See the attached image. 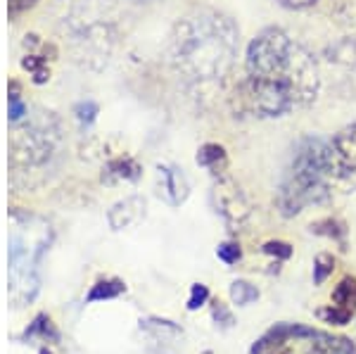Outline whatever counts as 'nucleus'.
<instances>
[{
    "instance_id": "7",
    "label": "nucleus",
    "mask_w": 356,
    "mask_h": 354,
    "mask_svg": "<svg viewBox=\"0 0 356 354\" xmlns=\"http://www.w3.org/2000/svg\"><path fill=\"white\" fill-rule=\"evenodd\" d=\"M140 330L145 333L154 354H178L183 345V330L166 319H145V321H140Z\"/></svg>"
},
{
    "instance_id": "12",
    "label": "nucleus",
    "mask_w": 356,
    "mask_h": 354,
    "mask_svg": "<svg viewBox=\"0 0 356 354\" xmlns=\"http://www.w3.org/2000/svg\"><path fill=\"white\" fill-rule=\"evenodd\" d=\"M126 290V285L122 281H117V278H107V281H97L93 288H90V293L86 295V302H100V300H114L119 298Z\"/></svg>"
},
{
    "instance_id": "13",
    "label": "nucleus",
    "mask_w": 356,
    "mask_h": 354,
    "mask_svg": "<svg viewBox=\"0 0 356 354\" xmlns=\"http://www.w3.org/2000/svg\"><path fill=\"white\" fill-rule=\"evenodd\" d=\"M24 338H41L43 342H57L60 340V333H57V328L53 326L50 316L38 314V316L31 321V326L24 330Z\"/></svg>"
},
{
    "instance_id": "5",
    "label": "nucleus",
    "mask_w": 356,
    "mask_h": 354,
    "mask_svg": "<svg viewBox=\"0 0 356 354\" xmlns=\"http://www.w3.org/2000/svg\"><path fill=\"white\" fill-rule=\"evenodd\" d=\"M252 354H356V347L340 335L280 323L257 340Z\"/></svg>"
},
{
    "instance_id": "4",
    "label": "nucleus",
    "mask_w": 356,
    "mask_h": 354,
    "mask_svg": "<svg viewBox=\"0 0 356 354\" xmlns=\"http://www.w3.org/2000/svg\"><path fill=\"white\" fill-rule=\"evenodd\" d=\"M50 245V226L36 216H15L8 252L10 302L19 309L36 300L41 290L38 264Z\"/></svg>"
},
{
    "instance_id": "18",
    "label": "nucleus",
    "mask_w": 356,
    "mask_h": 354,
    "mask_svg": "<svg viewBox=\"0 0 356 354\" xmlns=\"http://www.w3.org/2000/svg\"><path fill=\"white\" fill-rule=\"evenodd\" d=\"M207 300H209V290H207V285L195 283L193 288H191V298H188V309L197 312Z\"/></svg>"
},
{
    "instance_id": "6",
    "label": "nucleus",
    "mask_w": 356,
    "mask_h": 354,
    "mask_svg": "<svg viewBox=\"0 0 356 354\" xmlns=\"http://www.w3.org/2000/svg\"><path fill=\"white\" fill-rule=\"evenodd\" d=\"M332 150V176L342 184L356 188V124L347 127L330 143Z\"/></svg>"
},
{
    "instance_id": "3",
    "label": "nucleus",
    "mask_w": 356,
    "mask_h": 354,
    "mask_svg": "<svg viewBox=\"0 0 356 354\" xmlns=\"http://www.w3.org/2000/svg\"><path fill=\"white\" fill-rule=\"evenodd\" d=\"M332 176L330 143L321 138H304L295 150L278 193V204L285 214H300L309 204L328 198Z\"/></svg>"
},
{
    "instance_id": "1",
    "label": "nucleus",
    "mask_w": 356,
    "mask_h": 354,
    "mask_svg": "<svg viewBox=\"0 0 356 354\" xmlns=\"http://www.w3.org/2000/svg\"><path fill=\"white\" fill-rule=\"evenodd\" d=\"M314 57L280 29H264L247 48L245 95L259 117H280L316 98Z\"/></svg>"
},
{
    "instance_id": "20",
    "label": "nucleus",
    "mask_w": 356,
    "mask_h": 354,
    "mask_svg": "<svg viewBox=\"0 0 356 354\" xmlns=\"http://www.w3.org/2000/svg\"><path fill=\"white\" fill-rule=\"evenodd\" d=\"M264 252L271 255V257H278V259H290V257H292V245L283 243V241H268L266 245H264Z\"/></svg>"
},
{
    "instance_id": "11",
    "label": "nucleus",
    "mask_w": 356,
    "mask_h": 354,
    "mask_svg": "<svg viewBox=\"0 0 356 354\" xmlns=\"http://www.w3.org/2000/svg\"><path fill=\"white\" fill-rule=\"evenodd\" d=\"M332 307H337V309H342V312H349V314L356 312V278L354 276L342 278V281L335 285V290H332Z\"/></svg>"
},
{
    "instance_id": "22",
    "label": "nucleus",
    "mask_w": 356,
    "mask_h": 354,
    "mask_svg": "<svg viewBox=\"0 0 356 354\" xmlns=\"http://www.w3.org/2000/svg\"><path fill=\"white\" fill-rule=\"evenodd\" d=\"M283 5H288V8H295V10H302V8H312L316 5L318 0H280Z\"/></svg>"
},
{
    "instance_id": "14",
    "label": "nucleus",
    "mask_w": 356,
    "mask_h": 354,
    "mask_svg": "<svg viewBox=\"0 0 356 354\" xmlns=\"http://www.w3.org/2000/svg\"><path fill=\"white\" fill-rule=\"evenodd\" d=\"M197 164L207 169L226 167V150H223L221 145H216V143H207L197 152Z\"/></svg>"
},
{
    "instance_id": "9",
    "label": "nucleus",
    "mask_w": 356,
    "mask_h": 354,
    "mask_svg": "<svg viewBox=\"0 0 356 354\" xmlns=\"http://www.w3.org/2000/svg\"><path fill=\"white\" fill-rule=\"evenodd\" d=\"M145 216V200L143 198H126V200H119L117 204L110 209V226L114 231H124V228H131L136 226L138 221H143Z\"/></svg>"
},
{
    "instance_id": "24",
    "label": "nucleus",
    "mask_w": 356,
    "mask_h": 354,
    "mask_svg": "<svg viewBox=\"0 0 356 354\" xmlns=\"http://www.w3.org/2000/svg\"><path fill=\"white\" fill-rule=\"evenodd\" d=\"M204 354H211V352H204Z\"/></svg>"
},
{
    "instance_id": "10",
    "label": "nucleus",
    "mask_w": 356,
    "mask_h": 354,
    "mask_svg": "<svg viewBox=\"0 0 356 354\" xmlns=\"http://www.w3.org/2000/svg\"><path fill=\"white\" fill-rule=\"evenodd\" d=\"M216 193H219V204H221V212L226 214V219L240 221L250 214L245 198L240 195V188H235V184H231V181L221 184L219 188H216Z\"/></svg>"
},
{
    "instance_id": "17",
    "label": "nucleus",
    "mask_w": 356,
    "mask_h": 354,
    "mask_svg": "<svg viewBox=\"0 0 356 354\" xmlns=\"http://www.w3.org/2000/svg\"><path fill=\"white\" fill-rule=\"evenodd\" d=\"M318 316L323 319V321L332 323V326H347V323L352 321V314L337 309V307H332V305L328 307V309H321V312H318Z\"/></svg>"
},
{
    "instance_id": "16",
    "label": "nucleus",
    "mask_w": 356,
    "mask_h": 354,
    "mask_svg": "<svg viewBox=\"0 0 356 354\" xmlns=\"http://www.w3.org/2000/svg\"><path fill=\"white\" fill-rule=\"evenodd\" d=\"M332 269H335V259L330 255H318L314 262V283L321 285L332 273Z\"/></svg>"
},
{
    "instance_id": "21",
    "label": "nucleus",
    "mask_w": 356,
    "mask_h": 354,
    "mask_svg": "<svg viewBox=\"0 0 356 354\" xmlns=\"http://www.w3.org/2000/svg\"><path fill=\"white\" fill-rule=\"evenodd\" d=\"M216 255H219L221 262H226V264H235V262L243 257V252H240V248L235 243H223L216 248Z\"/></svg>"
},
{
    "instance_id": "2",
    "label": "nucleus",
    "mask_w": 356,
    "mask_h": 354,
    "mask_svg": "<svg viewBox=\"0 0 356 354\" xmlns=\"http://www.w3.org/2000/svg\"><path fill=\"white\" fill-rule=\"evenodd\" d=\"M238 53V26L219 13H195L176 24L171 57L193 81H216L233 67Z\"/></svg>"
},
{
    "instance_id": "23",
    "label": "nucleus",
    "mask_w": 356,
    "mask_h": 354,
    "mask_svg": "<svg viewBox=\"0 0 356 354\" xmlns=\"http://www.w3.org/2000/svg\"><path fill=\"white\" fill-rule=\"evenodd\" d=\"M41 354H50V352L48 350H41Z\"/></svg>"
},
{
    "instance_id": "8",
    "label": "nucleus",
    "mask_w": 356,
    "mask_h": 354,
    "mask_svg": "<svg viewBox=\"0 0 356 354\" xmlns=\"http://www.w3.org/2000/svg\"><path fill=\"white\" fill-rule=\"evenodd\" d=\"M157 191H159V198H162L166 204L181 207L188 200V195H191V181H188V176L178 167L164 164V167L157 169Z\"/></svg>"
},
{
    "instance_id": "19",
    "label": "nucleus",
    "mask_w": 356,
    "mask_h": 354,
    "mask_svg": "<svg viewBox=\"0 0 356 354\" xmlns=\"http://www.w3.org/2000/svg\"><path fill=\"white\" fill-rule=\"evenodd\" d=\"M211 316H214V321H219L223 328H231L233 323H235V319H233V314L231 309H228L223 302H211Z\"/></svg>"
},
{
    "instance_id": "15",
    "label": "nucleus",
    "mask_w": 356,
    "mask_h": 354,
    "mask_svg": "<svg viewBox=\"0 0 356 354\" xmlns=\"http://www.w3.org/2000/svg\"><path fill=\"white\" fill-rule=\"evenodd\" d=\"M231 300H233L238 307L252 305V302L259 300V290H257L252 283H247V281H235V283L231 285Z\"/></svg>"
}]
</instances>
